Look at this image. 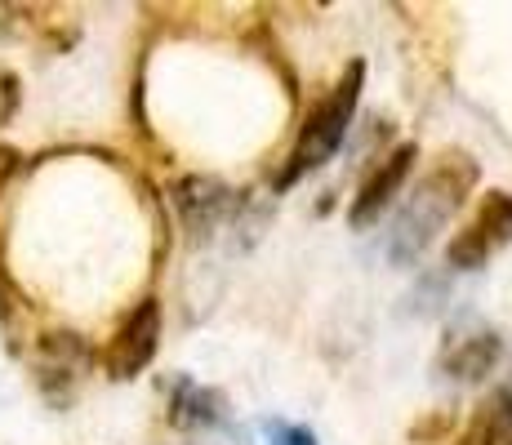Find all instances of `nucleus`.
Segmentation results:
<instances>
[{"label":"nucleus","instance_id":"nucleus-11","mask_svg":"<svg viewBox=\"0 0 512 445\" xmlns=\"http://www.w3.org/2000/svg\"><path fill=\"white\" fill-rule=\"evenodd\" d=\"M272 445H317V437H312L308 428H281L277 437H272Z\"/></svg>","mask_w":512,"mask_h":445},{"label":"nucleus","instance_id":"nucleus-6","mask_svg":"<svg viewBox=\"0 0 512 445\" xmlns=\"http://www.w3.org/2000/svg\"><path fill=\"white\" fill-rule=\"evenodd\" d=\"M499 356H504V339H499L495 330H486V325H464V330L446 334L437 370L459 383H481L499 365Z\"/></svg>","mask_w":512,"mask_h":445},{"label":"nucleus","instance_id":"nucleus-8","mask_svg":"<svg viewBox=\"0 0 512 445\" xmlns=\"http://www.w3.org/2000/svg\"><path fill=\"white\" fill-rule=\"evenodd\" d=\"M512 437V388H499L486 405H477L472 423L450 445H508Z\"/></svg>","mask_w":512,"mask_h":445},{"label":"nucleus","instance_id":"nucleus-12","mask_svg":"<svg viewBox=\"0 0 512 445\" xmlns=\"http://www.w3.org/2000/svg\"><path fill=\"white\" fill-rule=\"evenodd\" d=\"M508 445H512V437H508Z\"/></svg>","mask_w":512,"mask_h":445},{"label":"nucleus","instance_id":"nucleus-10","mask_svg":"<svg viewBox=\"0 0 512 445\" xmlns=\"http://www.w3.org/2000/svg\"><path fill=\"white\" fill-rule=\"evenodd\" d=\"M14 107H18V81L9 72H0V125L14 116Z\"/></svg>","mask_w":512,"mask_h":445},{"label":"nucleus","instance_id":"nucleus-5","mask_svg":"<svg viewBox=\"0 0 512 445\" xmlns=\"http://www.w3.org/2000/svg\"><path fill=\"white\" fill-rule=\"evenodd\" d=\"M156 343H161V303L143 299L139 308L121 321L112 348H107V374H112V379H134L156 356Z\"/></svg>","mask_w":512,"mask_h":445},{"label":"nucleus","instance_id":"nucleus-9","mask_svg":"<svg viewBox=\"0 0 512 445\" xmlns=\"http://www.w3.org/2000/svg\"><path fill=\"white\" fill-rule=\"evenodd\" d=\"M223 397L214 388H196V383H183L179 401H174V423L179 428H214L223 423Z\"/></svg>","mask_w":512,"mask_h":445},{"label":"nucleus","instance_id":"nucleus-3","mask_svg":"<svg viewBox=\"0 0 512 445\" xmlns=\"http://www.w3.org/2000/svg\"><path fill=\"white\" fill-rule=\"evenodd\" d=\"M512 241V196L508 192H486L481 196V210L464 232H455V241L446 245V259L464 272H477L486 267L490 254H499Z\"/></svg>","mask_w":512,"mask_h":445},{"label":"nucleus","instance_id":"nucleus-4","mask_svg":"<svg viewBox=\"0 0 512 445\" xmlns=\"http://www.w3.org/2000/svg\"><path fill=\"white\" fill-rule=\"evenodd\" d=\"M415 161H419V147L415 143H401V147H392V152L366 174V183H361L357 201H352V210H348V223L357 227V232H361V227H370V223H379V214L388 210L392 201H397V192L406 187V178H410V170H415Z\"/></svg>","mask_w":512,"mask_h":445},{"label":"nucleus","instance_id":"nucleus-7","mask_svg":"<svg viewBox=\"0 0 512 445\" xmlns=\"http://www.w3.org/2000/svg\"><path fill=\"white\" fill-rule=\"evenodd\" d=\"M174 196H179V214L183 223L192 227L196 236L210 232L214 223H219V214L228 210V192H223L214 178H183L179 187H174Z\"/></svg>","mask_w":512,"mask_h":445},{"label":"nucleus","instance_id":"nucleus-1","mask_svg":"<svg viewBox=\"0 0 512 445\" xmlns=\"http://www.w3.org/2000/svg\"><path fill=\"white\" fill-rule=\"evenodd\" d=\"M477 187V161L459 147H446V152L432 161V170L419 178V187L406 196L401 214L392 219L388 232V259L392 263H415L437 232L446 227L450 214L464 205V196Z\"/></svg>","mask_w":512,"mask_h":445},{"label":"nucleus","instance_id":"nucleus-2","mask_svg":"<svg viewBox=\"0 0 512 445\" xmlns=\"http://www.w3.org/2000/svg\"><path fill=\"white\" fill-rule=\"evenodd\" d=\"M361 81H366V67L348 63V72L339 76V85H334L330 94L308 112V121H303V130H299V138H294V147H290V161H285V170H281V187H294L303 174L321 170V165L339 152L352 112H357Z\"/></svg>","mask_w":512,"mask_h":445}]
</instances>
